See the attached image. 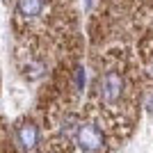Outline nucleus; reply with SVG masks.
Here are the masks:
<instances>
[{
	"mask_svg": "<svg viewBox=\"0 0 153 153\" xmlns=\"http://www.w3.org/2000/svg\"><path fill=\"white\" fill-rule=\"evenodd\" d=\"M98 87H101V96L105 103H117L123 96L126 82H123V76L119 71H108V73H103Z\"/></svg>",
	"mask_w": 153,
	"mask_h": 153,
	"instance_id": "nucleus-1",
	"label": "nucleus"
},
{
	"mask_svg": "<svg viewBox=\"0 0 153 153\" xmlns=\"http://www.w3.org/2000/svg\"><path fill=\"white\" fill-rule=\"evenodd\" d=\"M76 140H78V146L85 153H94L103 146V133L91 123H82V126L76 128Z\"/></svg>",
	"mask_w": 153,
	"mask_h": 153,
	"instance_id": "nucleus-2",
	"label": "nucleus"
},
{
	"mask_svg": "<svg viewBox=\"0 0 153 153\" xmlns=\"http://www.w3.org/2000/svg\"><path fill=\"white\" fill-rule=\"evenodd\" d=\"M39 142V130L32 121H23L21 126H16V144L23 151H32Z\"/></svg>",
	"mask_w": 153,
	"mask_h": 153,
	"instance_id": "nucleus-3",
	"label": "nucleus"
},
{
	"mask_svg": "<svg viewBox=\"0 0 153 153\" xmlns=\"http://www.w3.org/2000/svg\"><path fill=\"white\" fill-rule=\"evenodd\" d=\"M16 12L25 19H34L44 12V0H16Z\"/></svg>",
	"mask_w": 153,
	"mask_h": 153,
	"instance_id": "nucleus-4",
	"label": "nucleus"
},
{
	"mask_svg": "<svg viewBox=\"0 0 153 153\" xmlns=\"http://www.w3.org/2000/svg\"><path fill=\"white\" fill-rule=\"evenodd\" d=\"M82 85H85V71L82 69H76V87L80 89Z\"/></svg>",
	"mask_w": 153,
	"mask_h": 153,
	"instance_id": "nucleus-5",
	"label": "nucleus"
},
{
	"mask_svg": "<svg viewBox=\"0 0 153 153\" xmlns=\"http://www.w3.org/2000/svg\"><path fill=\"white\" fill-rule=\"evenodd\" d=\"M146 108H149V112H153V94L149 96V101H146Z\"/></svg>",
	"mask_w": 153,
	"mask_h": 153,
	"instance_id": "nucleus-6",
	"label": "nucleus"
},
{
	"mask_svg": "<svg viewBox=\"0 0 153 153\" xmlns=\"http://www.w3.org/2000/svg\"><path fill=\"white\" fill-rule=\"evenodd\" d=\"M151 76H153V66H151Z\"/></svg>",
	"mask_w": 153,
	"mask_h": 153,
	"instance_id": "nucleus-7",
	"label": "nucleus"
}]
</instances>
